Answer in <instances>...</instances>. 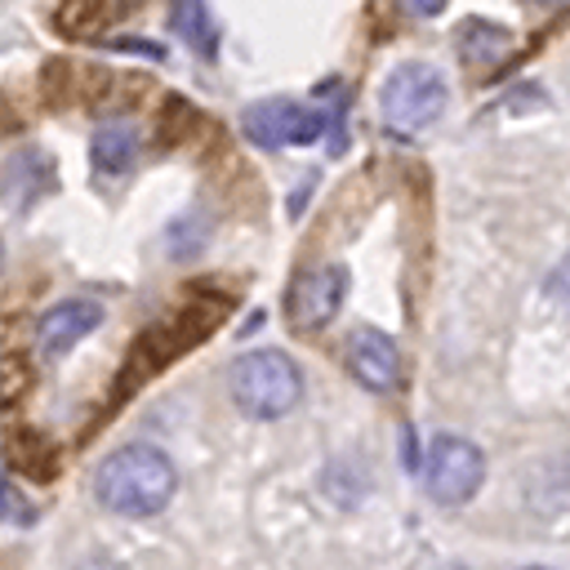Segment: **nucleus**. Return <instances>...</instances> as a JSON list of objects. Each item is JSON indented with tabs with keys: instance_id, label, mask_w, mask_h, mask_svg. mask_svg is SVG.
<instances>
[{
	"instance_id": "9b49d317",
	"label": "nucleus",
	"mask_w": 570,
	"mask_h": 570,
	"mask_svg": "<svg viewBox=\"0 0 570 570\" xmlns=\"http://www.w3.org/2000/svg\"><path fill=\"white\" fill-rule=\"evenodd\" d=\"M454 45H459L463 62L490 67V62L503 58V49H508V31L494 27V22H485V18H468V22L459 27V40H454Z\"/></svg>"
},
{
	"instance_id": "9d476101",
	"label": "nucleus",
	"mask_w": 570,
	"mask_h": 570,
	"mask_svg": "<svg viewBox=\"0 0 570 570\" xmlns=\"http://www.w3.org/2000/svg\"><path fill=\"white\" fill-rule=\"evenodd\" d=\"M174 31L205 62L218 58V22H214V13H209L205 0H174Z\"/></svg>"
},
{
	"instance_id": "a211bd4d",
	"label": "nucleus",
	"mask_w": 570,
	"mask_h": 570,
	"mask_svg": "<svg viewBox=\"0 0 570 570\" xmlns=\"http://www.w3.org/2000/svg\"><path fill=\"white\" fill-rule=\"evenodd\" d=\"M548 4H570V0H548Z\"/></svg>"
},
{
	"instance_id": "6ab92c4d",
	"label": "nucleus",
	"mask_w": 570,
	"mask_h": 570,
	"mask_svg": "<svg viewBox=\"0 0 570 570\" xmlns=\"http://www.w3.org/2000/svg\"><path fill=\"white\" fill-rule=\"evenodd\" d=\"M525 570H548V566H525Z\"/></svg>"
},
{
	"instance_id": "423d86ee",
	"label": "nucleus",
	"mask_w": 570,
	"mask_h": 570,
	"mask_svg": "<svg viewBox=\"0 0 570 570\" xmlns=\"http://www.w3.org/2000/svg\"><path fill=\"white\" fill-rule=\"evenodd\" d=\"M343 298H347V272H343L338 263H330V267H307V272L289 285V294H285L289 321H294L298 330H321V325H330V321L338 316Z\"/></svg>"
},
{
	"instance_id": "dca6fc26",
	"label": "nucleus",
	"mask_w": 570,
	"mask_h": 570,
	"mask_svg": "<svg viewBox=\"0 0 570 570\" xmlns=\"http://www.w3.org/2000/svg\"><path fill=\"white\" fill-rule=\"evenodd\" d=\"M441 570H468V566H441Z\"/></svg>"
},
{
	"instance_id": "ddd939ff",
	"label": "nucleus",
	"mask_w": 570,
	"mask_h": 570,
	"mask_svg": "<svg viewBox=\"0 0 570 570\" xmlns=\"http://www.w3.org/2000/svg\"><path fill=\"white\" fill-rule=\"evenodd\" d=\"M18 512V499H13V490H9V476H4V468H0V521H9Z\"/></svg>"
},
{
	"instance_id": "f3484780",
	"label": "nucleus",
	"mask_w": 570,
	"mask_h": 570,
	"mask_svg": "<svg viewBox=\"0 0 570 570\" xmlns=\"http://www.w3.org/2000/svg\"><path fill=\"white\" fill-rule=\"evenodd\" d=\"M0 267H4V245H0Z\"/></svg>"
},
{
	"instance_id": "7ed1b4c3",
	"label": "nucleus",
	"mask_w": 570,
	"mask_h": 570,
	"mask_svg": "<svg viewBox=\"0 0 570 570\" xmlns=\"http://www.w3.org/2000/svg\"><path fill=\"white\" fill-rule=\"evenodd\" d=\"M445 102H450V89H445V76L432 62H401L379 89L383 125L396 129V134L428 129L432 120H441Z\"/></svg>"
},
{
	"instance_id": "20e7f679",
	"label": "nucleus",
	"mask_w": 570,
	"mask_h": 570,
	"mask_svg": "<svg viewBox=\"0 0 570 570\" xmlns=\"http://www.w3.org/2000/svg\"><path fill=\"white\" fill-rule=\"evenodd\" d=\"M481 481H485V454L476 441H468L459 432L432 436L428 459H423V490L432 503L459 508L481 490Z\"/></svg>"
},
{
	"instance_id": "f03ea898",
	"label": "nucleus",
	"mask_w": 570,
	"mask_h": 570,
	"mask_svg": "<svg viewBox=\"0 0 570 570\" xmlns=\"http://www.w3.org/2000/svg\"><path fill=\"white\" fill-rule=\"evenodd\" d=\"M227 392L240 414L281 419L303 401V370L289 361V352L254 347L227 365Z\"/></svg>"
},
{
	"instance_id": "39448f33",
	"label": "nucleus",
	"mask_w": 570,
	"mask_h": 570,
	"mask_svg": "<svg viewBox=\"0 0 570 570\" xmlns=\"http://www.w3.org/2000/svg\"><path fill=\"white\" fill-rule=\"evenodd\" d=\"M240 129L258 147H307L325 134V116L294 98H267L240 116Z\"/></svg>"
},
{
	"instance_id": "0eeeda50",
	"label": "nucleus",
	"mask_w": 570,
	"mask_h": 570,
	"mask_svg": "<svg viewBox=\"0 0 570 570\" xmlns=\"http://www.w3.org/2000/svg\"><path fill=\"white\" fill-rule=\"evenodd\" d=\"M98 325H102V303H94V298H58L36 321V347L45 356H62L85 334H94Z\"/></svg>"
},
{
	"instance_id": "4468645a",
	"label": "nucleus",
	"mask_w": 570,
	"mask_h": 570,
	"mask_svg": "<svg viewBox=\"0 0 570 570\" xmlns=\"http://www.w3.org/2000/svg\"><path fill=\"white\" fill-rule=\"evenodd\" d=\"M405 4H410V9L419 13V18H432V13H441V9L450 4V0H405Z\"/></svg>"
},
{
	"instance_id": "6e6552de",
	"label": "nucleus",
	"mask_w": 570,
	"mask_h": 570,
	"mask_svg": "<svg viewBox=\"0 0 570 570\" xmlns=\"http://www.w3.org/2000/svg\"><path fill=\"white\" fill-rule=\"evenodd\" d=\"M347 370H352V379L361 383V387H370V392H392L396 383H401V352H396V343L383 334V330H356L352 338H347Z\"/></svg>"
},
{
	"instance_id": "2eb2a0df",
	"label": "nucleus",
	"mask_w": 570,
	"mask_h": 570,
	"mask_svg": "<svg viewBox=\"0 0 570 570\" xmlns=\"http://www.w3.org/2000/svg\"><path fill=\"white\" fill-rule=\"evenodd\" d=\"M76 570H125V566H116V561H102V557H98V561H85V566H76Z\"/></svg>"
},
{
	"instance_id": "f257e3e1",
	"label": "nucleus",
	"mask_w": 570,
	"mask_h": 570,
	"mask_svg": "<svg viewBox=\"0 0 570 570\" xmlns=\"http://www.w3.org/2000/svg\"><path fill=\"white\" fill-rule=\"evenodd\" d=\"M178 490V468L160 445L129 441L94 472V499L116 517H156Z\"/></svg>"
},
{
	"instance_id": "1a4fd4ad",
	"label": "nucleus",
	"mask_w": 570,
	"mask_h": 570,
	"mask_svg": "<svg viewBox=\"0 0 570 570\" xmlns=\"http://www.w3.org/2000/svg\"><path fill=\"white\" fill-rule=\"evenodd\" d=\"M89 160H94V169L107 174V178L125 174V169L138 160V129H134L129 120H107V125H98L94 138H89Z\"/></svg>"
},
{
	"instance_id": "f8f14e48",
	"label": "nucleus",
	"mask_w": 570,
	"mask_h": 570,
	"mask_svg": "<svg viewBox=\"0 0 570 570\" xmlns=\"http://www.w3.org/2000/svg\"><path fill=\"white\" fill-rule=\"evenodd\" d=\"M548 289H552V298H561L566 307H570V254L557 263V272H552V281H548Z\"/></svg>"
}]
</instances>
